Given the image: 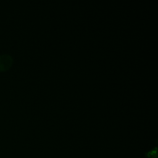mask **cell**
<instances>
[{
    "label": "cell",
    "mask_w": 158,
    "mask_h": 158,
    "mask_svg": "<svg viewBox=\"0 0 158 158\" xmlns=\"http://www.w3.org/2000/svg\"><path fill=\"white\" fill-rule=\"evenodd\" d=\"M13 63L12 57L7 54H0V71L9 70Z\"/></svg>",
    "instance_id": "obj_1"
}]
</instances>
